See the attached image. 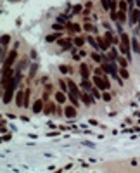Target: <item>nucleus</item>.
<instances>
[{
  "label": "nucleus",
  "mask_w": 140,
  "mask_h": 173,
  "mask_svg": "<svg viewBox=\"0 0 140 173\" xmlns=\"http://www.w3.org/2000/svg\"><path fill=\"white\" fill-rule=\"evenodd\" d=\"M21 80V73L18 71L14 76L11 78V81H9V85L5 87V94H4V104H7V102H11V99H12V94H14V88H16V85L19 83Z\"/></svg>",
  "instance_id": "nucleus-1"
},
{
  "label": "nucleus",
  "mask_w": 140,
  "mask_h": 173,
  "mask_svg": "<svg viewBox=\"0 0 140 173\" xmlns=\"http://www.w3.org/2000/svg\"><path fill=\"white\" fill-rule=\"evenodd\" d=\"M120 42H121V43H120V50L128 59H130V61H132V54H130V37H128L126 33H123V35H121V38H120Z\"/></svg>",
  "instance_id": "nucleus-2"
},
{
  "label": "nucleus",
  "mask_w": 140,
  "mask_h": 173,
  "mask_svg": "<svg viewBox=\"0 0 140 173\" xmlns=\"http://www.w3.org/2000/svg\"><path fill=\"white\" fill-rule=\"evenodd\" d=\"M94 83H95V87H99L100 90H107V88H109V85H111V83H109V80L104 76V75H102V76L95 75V76H94Z\"/></svg>",
  "instance_id": "nucleus-3"
},
{
  "label": "nucleus",
  "mask_w": 140,
  "mask_h": 173,
  "mask_svg": "<svg viewBox=\"0 0 140 173\" xmlns=\"http://www.w3.org/2000/svg\"><path fill=\"white\" fill-rule=\"evenodd\" d=\"M16 57H18V50L14 49V50H11V52H9V56H7V59H5V62H4V66H5V68H11V66L14 64V61H16Z\"/></svg>",
  "instance_id": "nucleus-4"
},
{
  "label": "nucleus",
  "mask_w": 140,
  "mask_h": 173,
  "mask_svg": "<svg viewBox=\"0 0 140 173\" xmlns=\"http://www.w3.org/2000/svg\"><path fill=\"white\" fill-rule=\"evenodd\" d=\"M140 23V9H130V24Z\"/></svg>",
  "instance_id": "nucleus-5"
},
{
  "label": "nucleus",
  "mask_w": 140,
  "mask_h": 173,
  "mask_svg": "<svg viewBox=\"0 0 140 173\" xmlns=\"http://www.w3.org/2000/svg\"><path fill=\"white\" fill-rule=\"evenodd\" d=\"M64 114L68 116V118H75L76 116V106H66Z\"/></svg>",
  "instance_id": "nucleus-6"
},
{
  "label": "nucleus",
  "mask_w": 140,
  "mask_h": 173,
  "mask_svg": "<svg viewBox=\"0 0 140 173\" xmlns=\"http://www.w3.org/2000/svg\"><path fill=\"white\" fill-rule=\"evenodd\" d=\"M97 43H99V49H102V50H107V49H109V42L106 40V37H104V38L99 37V38H97Z\"/></svg>",
  "instance_id": "nucleus-7"
},
{
  "label": "nucleus",
  "mask_w": 140,
  "mask_h": 173,
  "mask_svg": "<svg viewBox=\"0 0 140 173\" xmlns=\"http://www.w3.org/2000/svg\"><path fill=\"white\" fill-rule=\"evenodd\" d=\"M81 100H83L87 106H90V104L94 102V95H90L88 92H83V94H81Z\"/></svg>",
  "instance_id": "nucleus-8"
},
{
  "label": "nucleus",
  "mask_w": 140,
  "mask_h": 173,
  "mask_svg": "<svg viewBox=\"0 0 140 173\" xmlns=\"http://www.w3.org/2000/svg\"><path fill=\"white\" fill-rule=\"evenodd\" d=\"M16 106H18V107L24 106V92H18V94H16Z\"/></svg>",
  "instance_id": "nucleus-9"
},
{
  "label": "nucleus",
  "mask_w": 140,
  "mask_h": 173,
  "mask_svg": "<svg viewBox=\"0 0 140 173\" xmlns=\"http://www.w3.org/2000/svg\"><path fill=\"white\" fill-rule=\"evenodd\" d=\"M80 73H81V76H83V80H88L90 71H88V66H87V64H81L80 66Z\"/></svg>",
  "instance_id": "nucleus-10"
},
{
  "label": "nucleus",
  "mask_w": 140,
  "mask_h": 173,
  "mask_svg": "<svg viewBox=\"0 0 140 173\" xmlns=\"http://www.w3.org/2000/svg\"><path fill=\"white\" fill-rule=\"evenodd\" d=\"M42 107H43V100H35V104H33V113H40Z\"/></svg>",
  "instance_id": "nucleus-11"
},
{
  "label": "nucleus",
  "mask_w": 140,
  "mask_h": 173,
  "mask_svg": "<svg viewBox=\"0 0 140 173\" xmlns=\"http://www.w3.org/2000/svg\"><path fill=\"white\" fill-rule=\"evenodd\" d=\"M106 40H107L109 43H118V42H120V38H114L111 31H107V33H106Z\"/></svg>",
  "instance_id": "nucleus-12"
},
{
  "label": "nucleus",
  "mask_w": 140,
  "mask_h": 173,
  "mask_svg": "<svg viewBox=\"0 0 140 173\" xmlns=\"http://www.w3.org/2000/svg\"><path fill=\"white\" fill-rule=\"evenodd\" d=\"M132 45H133V50L140 56V42L137 38H132Z\"/></svg>",
  "instance_id": "nucleus-13"
},
{
  "label": "nucleus",
  "mask_w": 140,
  "mask_h": 173,
  "mask_svg": "<svg viewBox=\"0 0 140 173\" xmlns=\"http://www.w3.org/2000/svg\"><path fill=\"white\" fill-rule=\"evenodd\" d=\"M57 38H61V33H52V35L47 37V42H56Z\"/></svg>",
  "instance_id": "nucleus-14"
},
{
  "label": "nucleus",
  "mask_w": 140,
  "mask_h": 173,
  "mask_svg": "<svg viewBox=\"0 0 140 173\" xmlns=\"http://www.w3.org/2000/svg\"><path fill=\"white\" fill-rule=\"evenodd\" d=\"M87 42H88V43H90V45H92L94 49H99V43H97V42L94 40V37H87Z\"/></svg>",
  "instance_id": "nucleus-15"
},
{
  "label": "nucleus",
  "mask_w": 140,
  "mask_h": 173,
  "mask_svg": "<svg viewBox=\"0 0 140 173\" xmlns=\"http://www.w3.org/2000/svg\"><path fill=\"white\" fill-rule=\"evenodd\" d=\"M30 94H31L30 90H26V92H24V107H28V106H30Z\"/></svg>",
  "instance_id": "nucleus-16"
},
{
  "label": "nucleus",
  "mask_w": 140,
  "mask_h": 173,
  "mask_svg": "<svg viewBox=\"0 0 140 173\" xmlns=\"http://www.w3.org/2000/svg\"><path fill=\"white\" fill-rule=\"evenodd\" d=\"M9 42H11V37H9V35H2V47H7Z\"/></svg>",
  "instance_id": "nucleus-17"
},
{
  "label": "nucleus",
  "mask_w": 140,
  "mask_h": 173,
  "mask_svg": "<svg viewBox=\"0 0 140 173\" xmlns=\"http://www.w3.org/2000/svg\"><path fill=\"white\" fill-rule=\"evenodd\" d=\"M56 100H57V102H64V100H66V95H64L62 92H57V94H56Z\"/></svg>",
  "instance_id": "nucleus-18"
},
{
  "label": "nucleus",
  "mask_w": 140,
  "mask_h": 173,
  "mask_svg": "<svg viewBox=\"0 0 140 173\" xmlns=\"http://www.w3.org/2000/svg\"><path fill=\"white\" fill-rule=\"evenodd\" d=\"M100 4H102L104 11H111V4H109V0H100Z\"/></svg>",
  "instance_id": "nucleus-19"
},
{
  "label": "nucleus",
  "mask_w": 140,
  "mask_h": 173,
  "mask_svg": "<svg viewBox=\"0 0 140 173\" xmlns=\"http://www.w3.org/2000/svg\"><path fill=\"white\" fill-rule=\"evenodd\" d=\"M59 45L62 47V49H69V47H71L69 40H61V42H59Z\"/></svg>",
  "instance_id": "nucleus-20"
},
{
  "label": "nucleus",
  "mask_w": 140,
  "mask_h": 173,
  "mask_svg": "<svg viewBox=\"0 0 140 173\" xmlns=\"http://www.w3.org/2000/svg\"><path fill=\"white\" fill-rule=\"evenodd\" d=\"M83 43H85V38H81V37H76V38H75V45H76V47H81Z\"/></svg>",
  "instance_id": "nucleus-21"
},
{
  "label": "nucleus",
  "mask_w": 140,
  "mask_h": 173,
  "mask_svg": "<svg viewBox=\"0 0 140 173\" xmlns=\"http://www.w3.org/2000/svg\"><path fill=\"white\" fill-rule=\"evenodd\" d=\"M68 24H69L68 28H69L71 31H75V33H76V31H80V26H78V24H73V23H68Z\"/></svg>",
  "instance_id": "nucleus-22"
},
{
  "label": "nucleus",
  "mask_w": 140,
  "mask_h": 173,
  "mask_svg": "<svg viewBox=\"0 0 140 173\" xmlns=\"http://www.w3.org/2000/svg\"><path fill=\"white\" fill-rule=\"evenodd\" d=\"M81 87H83L85 90H92V83H90V81H87V80H83V83H81Z\"/></svg>",
  "instance_id": "nucleus-23"
},
{
  "label": "nucleus",
  "mask_w": 140,
  "mask_h": 173,
  "mask_svg": "<svg viewBox=\"0 0 140 173\" xmlns=\"http://www.w3.org/2000/svg\"><path fill=\"white\" fill-rule=\"evenodd\" d=\"M90 94H92V95L95 97V99H99V97H100V92H99V87H97V88H94V87H92V90H90Z\"/></svg>",
  "instance_id": "nucleus-24"
},
{
  "label": "nucleus",
  "mask_w": 140,
  "mask_h": 173,
  "mask_svg": "<svg viewBox=\"0 0 140 173\" xmlns=\"http://www.w3.org/2000/svg\"><path fill=\"white\" fill-rule=\"evenodd\" d=\"M118 62H120V66H121V68H126V66H128V61H126V59L118 57Z\"/></svg>",
  "instance_id": "nucleus-25"
},
{
  "label": "nucleus",
  "mask_w": 140,
  "mask_h": 173,
  "mask_svg": "<svg viewBox=\"0 0 140 173\" xmlns=\"http://www.w3.org/2000/svg\"><path fill=\"white\" fill-rule=\"evenodd\" d=\"M92 59H94L95 62H102V61H104V57H100L99 54H92Z\"/></svg>",
  "instance_id": "nucleus-26"
},
{
  "label": "nucleus",
  "mask_w": 140,
  "mask_h": 173,
  "mask_svg": "<svg viewBox=\"0 0 140 173\" xmlns=\"http://www.w3.org/2000/svg\"><path fill=\"white\" fill-rule=\"evenodd\" d=\"M120 11L121 12H126V2H125V0H121L120 2Z\"/></svg>",
  "instance_id": "nucleus-27"
},
{
  "label": "nucleus",
  "mask_w": 140,
  "mask_h": 173,
  "mask_svg": "<svg viewBox=\"0 0 140 173\" xmlns=\"http://www.w3.org/2000/svg\"><path fill=\"white\" fill-rule=\"evenodd\" d=\"M35 73H37V64H33V66H31V69H30V78L35 76Z\"/></svg>",
  "instance_id": "nucleus-28"
},
{
  "label": "nucleus",
  "mask_w": 140,
  "mask_h": 173,
  "mask_svg": "<svg viewBox=\"0 0 140 173\" xmlns=\"http://www.w3.org/2000/svg\"><path fill=\"white\" fill-rule=\"evenodd\" d=\"M118 21H120V23H125V21H126V18H125V12H121V11H120V14H118Z\"/></svg>",
  "instance_id": "nucleus-29"
},
{
  "label": "nucleus",
  "mask_w": 140,
  "mask_h": 173,
  "mask_svg": "<svg viewBox=\"0 0 140 173\" xmlns=\"http://www.w3.org/2000/svg\"><path fill=\"white\" fill-rule=\"evenodd\" d=\"M73 12H75V14H80L81 12V5H75V7H73Z\"/></svg>",
  "instance_id": "nucleus-30"
},
{
  "label": "nucleus",
  "mask_w": 140,
  "mask_h": 173,
  "mask_svg": "<svg viewBox=\"0 0 140 173\" xmlns=\"http://www.w3.org/2000/svg\"><path fill=\"white\" fill-rule=\"evenodd\" d=\"M111 19H113V21L118 19V12H116V11H111Z\"/></svg>",
  "instance_id": "nucleus-31"
},
{
  "label": "nucleus",
  "mask_w": 140,
  "mask_h": 173,
  "mask_svg": "<svg viewBox=\"0 0 140 173\" xmlns=\"http://www.w3.org/2000/svg\"><path fill=\"white\" fill-rule=\"evenodd\" d=\"M59 69L62 71V73H69V71H71V69H69L68 66H59Z\"/></svg>",
  "instance_id": "nucleus-32"
},
{
  "label": "nucleus",
  "mask_w": 140,
  "mask_h": 173,
  "mask_svg": "<svg viewBox=\"0 0 140 173\" xmlns=\"http://www.w3.org/2000/svg\"><path fill=\"white\" fill-rule=\"evenodd\" d=\"M121 76H123V78H128V76H130V75H128V71H126V68H123V69H121Z\"/></svg>",
  "instance_id": "nucleus-33"
},
{
  "label": "nucleus",
  "mask_w": 140,
  "mask_h": 173,
  "mask_svg": "<svg viewBox=\"0 0 140 173\" xmlns=\"http://www.w3.org/2000/svg\"><path fill=\"white\" fill-rule=\"evenodd\" d=\"M59 87H61V88H62V90H66V88H68L69 85H66V83H64V81L61 80V81H59Z\"/></svg>",
  "instance_id": "nucleus-34"
},
{
  "label": "nucleus",
  "mask_w": 140,
  "mask_h": 173,
  "mask_svg": "<svg viewBox=\"0 0 140 173\" xmlns=\"http://www.w3.org/2000/svg\"><path fill=\"white\" fill-rule=\"evenodd\" d=\"M95 75H104V68H97V69H95Z\"/></svg>",
  "instance_id": "nucleus-35"
},
{
  "label": "nucleus",
  "mask_w": 140,
  "mask_h": 173,
  "mask_svg": "<svg viewBox=\"0 0 140 173\" xmlns=\"http://www.w3.org/2000/svg\"><path fill=\"white\" fill-rule=\"evenodd\" d=\"M52 28H54V30H56V31H59V30H62V24H59V23H57V24H54V26H52Z\"/></svg>",
  "instance_id": "nucleus-36"
},
{
  "label": "nucleus",
  "mask_w": 140,
  "mask_h": 173,
  "mask_svg": "<svg viewBox=\"0 0 140 173\" xmlns=\"http://www.w3.org/2000/svg\"><path fill=\"white\" fill-rule=\"evenodd\" d=\"M83 28H85V30H87V31H92V30H94V28H92V26H90V24H85V26H83Z\"/></svg>",
  "instance_id": "nucleus-37"
},
{
  "label": "nucleus",
  "mask_w": 140,
  "mask_h": 173,
  "mask_svg": "<svg viewBox=\"0 0 140 173\" xmlns=\"http://www.w3.org/2000/svg\"><path fill=\"white\" fill-rule=\"evenodd\" d=\"M104 100H111V95L109 94H104Z\"/></svg>",
  "instance_id": "nucleus-38"
},
{
  "label": "nucleus",
  "mask_w": 140,
  "mask_h": 173,
  "mask_svg": "<svg viewBox=\"0 0 140 173\" xmlns=\"http://www.w3.org/2000/svg\"><path fill=\"white\" fill-rule=\"evenodd\" d=\"M137 4H139V9H140V0H137Z\"/></svg>",
  "instance_id": "nucleus-39"
},
{
  "label": "nucleus",
  "mask_w": 140,
  "mask_h": 173,
  "mask_svg": "<svg viewBox=\"0 0 140 173\" xmlns=\"http://www.w3.org/2000/svg\"><path fill=\"white\" fill-rule=\"evenodd\" d=\"M126 2H130V4H132V2H133V0H126Z\"/></svg>",
  "instance_id": "nucleus-40"
}]
</instances>
